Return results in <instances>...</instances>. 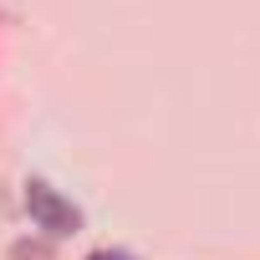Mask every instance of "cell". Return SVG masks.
<instances>
[{"mask_svg": "<svg viewBox=\"0 0 260 260\" xmlns=\"http://www.w3.org/2000/svg\"><path fill=\"white\" fill-rule=\"evenodd\" d=\"M26 209H31V219H36L46 235H77V230H82V209H77L72 199H61L46 179H31V184H26Z\"/></svg>", "mask_w": 260, "mask_h": 260, "instance_id": "cell-1", "label": "cell"}, {"mask_svg": "<svg viewBox=\"0 0 260 260\" xmlns=\"http://www.w3.org/2000/svg\"><path fill=\"white\" fill-rule=\"evenodd\" d=\"M11 260H51V245H31V240H21V245L11 250Z\"/></svg>", "mask_w": 260, "mask_h": 260, "instance_id": "cell-2", "label": "cell"}, {"mask_svg": "<svg viewBox=\"0 0 260 260\" xmlns=\"http://www.w3.org/2000/svg\"><path fill=\"white\" fill-rule=\"evenodd\" d=\"M87 260H133V255H127V250H92Z\"/></svg>", "mask_w": 260, "mask_h": 260, "instance_id": "cell-3", "label": "cell"}]
</instances>
